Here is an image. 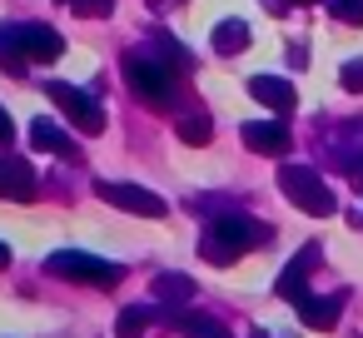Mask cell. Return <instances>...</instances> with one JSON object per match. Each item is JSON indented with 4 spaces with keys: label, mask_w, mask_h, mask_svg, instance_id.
Masks as SVG:
<instances>
[{
    "label": "cell",
    "mask_w": 363,
    "mask_h": 338,
    "mask_svg": "<svg viewBox=\"0 0 363 338\" xmlns=\"http://www.w3.org/2000/svg\"><path fill=\"white\" fill-rule=\"evenodd\" d=\"M338 80H343L348 95H363V60H348V65L338 70Z\"/></svg>",
    "instance_id": "obj_23"
},
{
    "label": "cell",
    "mask_w": 363,
    "mask_h": 338,
    "mask_svg": "<svg viewBox=\"0 0 363 338\" xmlns=\"http://www.w3.org/2000/svg\"><path fill=\"white\" fill-rule=\"evenodd\" d=\"M279 189L289 194L294 209H303V214H313V219H328V214L338 209V199L328 194V184H323L308 164H284V169H279Z\"/></svg>",
    "instance_id": "obj_4"
},
{
    "label": "cell",
    "mask_w": 363,
    "mask_h": 338,
    "mask_svg": "<svg viewBox=\"0 0 363 338\" xmlns=\"http://www.w3.org/2000/svg\"><path fill=\"white\" fill-rule=\"evenodd\" d=\"M40 174L21 154H0V199H35Z\"/></svg>",
    "instance_id": "obj_8"
},
{
    "label": "cell",
    "mask_w": 363,
    "mask_h": 338,
    "mask_svg": "<svg viewBox=\"0 0 363 338\" xmlns=\"http://www.w3.org/2000/svg\"><path fill=\"white\" fill-rule=\"evenodd\" d=\"M259 244H269V229L259 219H249V214H219V219H209V229L199 239V254L209 264H234L239 254H249Z\"/></svg>",
    "instance_id": "obj_1"
},
{
    "label": "cell",
    "mask_w": 363,
    "mask_h": 338,
    "mask_svg": "<svg viewBox=\"0 0 363 338\" xmlns=\"http://www.w3.org/2000/svg\"><path fill=\"white\" fill-rule=\"evenodd\" d=\"M313 264H318V244H308V249H298V254L289 259V269L279 274V283H274V293H279V298H289V303L298 308V303L308 298V269H313Z\"/></svg>",
    "instance_id": "obj_7"
},
{
    "label": "cell",
    "mask_w": 363,
    "mask_h": 338,
    "mask_svg": "<svg viewBox=\"0 0 363 338\" xmlns=\"http://www.w3.org/2000/svg\"><path fill=\"white\" fill-rule=\"evenodd\" d=\"M145 50H155V55H160L164 65H174V70H194V55H189L174 35H164V30H150V45H145Z\"/></svg>",
    "instance_id": "obj_16"
},
{
    "label": "cell",
    "mask_w": 363,
    "mask_h": 338,
    "mask_svg": "<svg viewBox=\"0 0 363 338\" xmlns=\"http://www.w3.org/2000/svg\"><path fill=\"white\" fill-rule=\"evenodd\" d=\"M60 6H70L75 16H90V21H100V16H110V11H115V0H60Z\"/></svg>",
    "instance_id": "obj_22"
},
{
    "label": "cell",
    "mask_w": 363,
    "mask_h": 338,
    "mask_svg": "<svg viewBox=\"0 0 363 338\" xmlns=\"http://www.w3.org/2000/svg\"><path fill=\"white\" fill-rule=\"evenodd\" d=\"M343 169H348V174H358V179H363V150H348V154H343Z\"/></svg>",
    "instance_id": "obj_24"
},
{
    "label": "cell",
    "mask_w": 363,
    "mask_h": 338,
    "mask_svg": "<svg viewBox=\"0 0 363 338\" xmlns=\"http://www.w3.org/2000/svg\"><path fill=\"white\" fill-rule=\"evenodd\" d=\"M11 264V244H0V269H6Z\"/></svg>",
    "instance_id": "obj_26"
},
{
    "label": "cell",
    "mask_w": 363,
    "mask_h": 338,
    "mask_svg": "<svg viewBox=\"0 0 363 338\" xmlns=\"http://www.w3.org/2000/svg\"><path fill=\"white\" fill-rule=\"evenodd\" d=\"M239 135H244V145L254 154H284L289 150V125L284 120H249Z\"/></svg>",
    "instance_id": "obj_11"
},
{
    "label": "cell",
    "mask_w": 363,
    "mask_h": 338,
    "mask_svg": "<svg viewBox=\"0 0 363 338\" xmlns=\"http://www.w3.org/2000/svg\"><path fill=\"white\" fill-rule=\"evenodd\" d=\"M328 16L343 26H363V0H328Z\"/></svg>",
    "instance_id": "obj_21"
},
{
    "label": "cell",
    "mask_w": 363,
    "mask_h": 338,
    "mask_svg": "<svg viewBox=\"0 0 363 338\" xmlns=\"http://www.w3.org/2000/svg\"><path fill=\"white\" fill-rule=\"evenodd\" d=\"M194 298V278L189 274H160L155 278V303L160 308H179V303H189Z\"/></svg>",
    "instance_id": "obj_14"
},
{
    "label": "cell",
    "mask_w": 363,
    "mask_h": 338,
    "mask_svg": "<svg viewBox=\"0 0 363 338\" xmlns=\"http://www.w3.org/2000/svg\"><path fill=\"white\" fill-rule=\"evenodd\" d=\"M338 313H343V293H328V298H303L298 303V323L303 328H333L338 323Z\"/></svg>",
    "instance_id": "obj_12"
},
{
    "label": "cell",
    "mask_w": 363,
    "mask_h": 338,
    "mask_svg": "<svg viewBox=\"0 0 363 338\" xmlns=\"http://www.w3.org/2000/svg\"><path fill=\"white\" fill-rule=\"evenodd\" d=\"M30 55H26V35L16 21H0V70H21Z\"/></svg>",
    "instance_id": "obj_15"
},
{
    "label": "cell",
    "mask_w": 363,
    "mask_h": 338,
    "mask_svg": "<svg viewBox=\"0 0 363 338\" xmlns=\"http://www.w3.org/2000/svg\"><path fill=\"white\" fill-rule=\"evenodd\" d=\"M16 140V125H11V115H6V105H0V145H11Z\"/></svg>",
    "instance_id": "obj_25"
},
{
    "label": "cell",
    "mask_w": 363,
    "mask_h": 338,
    "mask_svg": "<svg viewBox=\"0 0 363 338\" xmlns=\"http://www.w3.org/2000/svg\"><path fill=\"white\" fill-rule=\"evenodd\" d=\"M45 95L65 110V120H70L80 135H100V130H105V110H100V100H95V95H85V90L65 85V80H50V85H45Z\"/></svg>",
    "instance_id": "obj_5"
},
{
    "label": "cell",
    "mask_w": 363,
    "mask_h": 338,
    "mask_svg": "<svg viewBox=\"0 0 363 338\" xmlns=\"http://www.w3.org/2000/svg\"><path fill=\"white\" fill-rule=\"evenodd\" d=\"M21 35H26V55H30V60H40V65L60 60V50H65V35H60L55 26H45V21H26V26H21Z\"/></svg>",
    "instance_id": "obj_10"
},
{
    "label": "cell",
    "mask_w": 363,
    "mask_h": 338,
    "mask_svg": "<svg viewBox=\"0 0 363 338\" xmlns=\"http://www.w3.org/2000/svg\"><path fill=\"white\" fill-rule=\"evenodd\" d=\"M155 313H164V308H145V303H130V308L120 313L115 333H120V338H140V333L150 328V318H155Z\"/></svg>",
    "instance_id": "obj_18"
},
{
    "label": "cell",
    "mask_w": 363,
    "mask_h": 338,
    "mask_svg": "<svg viewBox=\"0 0 363 338\" xmlns=\"http://www.w3.org/2000/svg\"><path fill=\"white\" fill-rule=\"evenodd\" d=\"M184 338H229V328L219 318H204V313H189L184 318Z\"/></svg>",
    "instance_id": "obj_19"
},
{
    "label": "cell",
    "mask_w": 363,
    "mask_h": 338,
    "mask_svg": "<svg viewBox=\"0 0 363 338\" xmlns=\"http://www.w3.org/2000/svg\"><path fill=\"white\" fill-rule=\"evenodd\" d=\"M249 95H254L259 105H269L274 115H289V110L298 105V90H294L284 75H249Z\"/></svg>",
    "instance_id": "obj_9"
},
{
    "label": "cell",
    "mask_w": 363,
    "mask_h": 338,
    "mask_svg": "<svg viewBox=\"0 0 363 338\" xmlns=\"http://www.w3.org/2000/svg\"><path fill=\"white\" fill-rule=\"evenodd\" d=\"M45 274L70 278V283H90V288H115L125 269H120V264H110V259L80 254V249H55V254L45 259Z\"/></svg>",
    "instance_id": "obj_3"
},
{
    "label": "cell",
    "mask_w": 363,
    "mask_h": 338,
    "mask_svg": "<svg viewBox=\"0 0 363 338\" xmlns=\"http://www.w3.org/2000/svg\"><path fill=\"white\" fill-rule=\"evenodd\" d=\"M120 70H125V85L135 90V100L160 105V110H169V105H174V95H179V70H174V65H164L155 50H130Z\"/></svg>",
    "instance_id": "obj_2"
},
{
    "label": "cell",
    "mask_w": 363,
    "mask_h": 338,
    "mask_svg": "<svg viewBox=\"0 0 363 338\" xmlns=\"http://www.w3.org/2000/svg\"><path fill=\"white\" fill-rule=\"evenodd\" d=\"M209 135H214L209 115H189V120H179V140H184V145H209Z\"/></svg>",
    "instance_id": "obj_20"
},
{
    "label": "cell",
    "mask_w": 363,
    "mask_h": 338,
    "mask_svg": "<svg viewBox=\"0 0 363 338\" xmlns=\"http://www.w3.org/2000/svg\"><path fill=\"white\" fill-rule=\"evenodd\" d=\"M249 40H254V35H249L244 21H219V26H214V50H219V55H239V50H249Z\"/></svg>",
    "instance_id": "obj_17"
},
{
    "label": "cell",
    "mask_w": 363,
    "mask_h": 338,
    "mask_svg": "<svg viewBox=\"0 0 363 338\" xmlns=\"http://www.w3.org/2000/svg\"><path fill=\"white\" fill-rule=\"evenodd\" d=\"M95 194L105 199V204H115V209H125V214H140V219H164L169 214V204L155 194V189H145V184H125V179H100L95 184Z\"/></svg>",
    "instance_id": "obj_6"
},
{
    "label": "cell",
    "mask_w": 363,
    "mask_h": 338,
    "mask_svg": "<svg viewBox=\"0 0 363 338\" xmlns=\"http://www.w3.org/2000/svg\"><path fill=\"white\" fill-rule=\"evenodd\" d=\"M30 145L35 150H45V154H65V159H75L80 150H75V140L65 135V130H55L50 120H30Z\"/></svg>",
    "instance_id": "obj_13"
},
{
    "label": "cell",
    "mask_w": 363,
    "mask_h": 338,
    "mask_svg": "<svg viewBox=\"0 0 363 338\" xmlns=\"http://www.w3.org/2000/svg\"><path fill=\"white\" fill-rule=\"evenodd\" d=\"M155 6H169V0H155Z\"/></svg>",
    "instance_id": "obj_27"
}]
</instances>
